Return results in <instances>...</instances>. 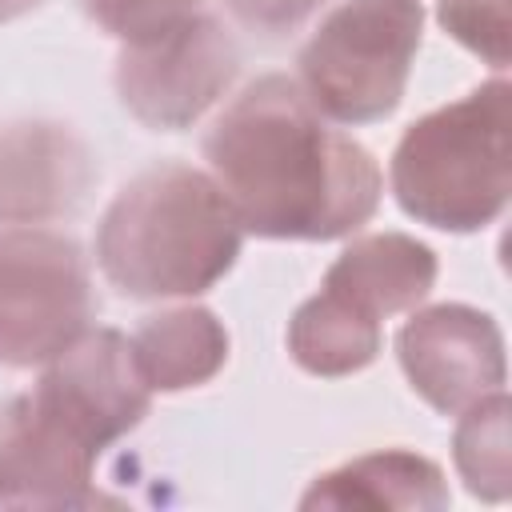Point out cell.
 <instances>
[{
  "instance_id": "cell-16",
  "label": "cell",
  "mask_w": 512,
  "mask_h": 512,
  "mask_svg": "<svg viewBox=\"0 0 512 512\" xmlns=\"http://www.w3.org/2000/svg\"><path fill=\"white\" fill-rule=\"evenodd\" d=\"M224 4L244 32H252L256 40L280 44L304 32L332 0H224Z\"/></svg>"
},
{
  "instance_id": "cell-17",
  "label": "cell",
  "mask_w": 512,
  "mask_h": 512,
  "mask_svg": "<svg viewBox=\"0 0 512 512\" xmlns=\"http://www.w3.org/2000/svg\"><path fill=\"white\" fill-rule=\"evenodd\" d=\"M44 0H0V24H8V20H20V16H28V12H36Z\"/></svg>"
},
{
  "instance_id": "cell-10",
  "label": "cell",
  "mask_w": 512,
  "mask_h": 512,
  "mask_svg": "<svg viewBox=\"0 0 512 512\" xmlns=\"http://www.w3.org/2000/svg\"><path fill=\"white\" fill-rule=\"evenodd\" d=\"M436 284V252L404 232H372L352 240L324 272L328 292L384 320L416 308Z\"/></svg>"
},
{
  "instance_id": "cell-12",
  "label": "cell",
  "mask_w": 512,
  "mask_h": 512,
  "mask_svg": "<svg viewBox=\"0 0 512 512\" xmlns=\"http://www.w3.org/2000/svg\"><path fill=\"white\" fill-rule=\"evenodd\" d=\"M132 360L152 392H184L208 384L228 364V332L216 312L184 304L156 316L128 336Z\"/></svg>"
},
{
  "instance_id": "cell-15",
  "label": "cell",
  "mask_w": 512,
  "mask_h": 512,
  "mask_svg": "<svg viewBox=\"0 0 512 512\" xmlns=\"http://www.w3.org/2000/svg\"><path fill=\"white\" fill-rule=\"evenodd\" d=\"M80 8L92 24H100L108 36H116L124 44V40L148 36L180 16L200 12L204 0H80Z\"/></svg>"
},
{
  "instance_id": "cell-6",
  "label": "cell",
  "mask_w": 512,
  "mask_h": 512,
  "mask_svg": "<svg viewBox=\"0 0 512 512\" xmlns=\"http://www.w3.org/2000/svg\"><path fill=\"white\" fill-rule=\"evenodd\" d=\"M96 296L76 240L48 228H0V364L36 368L92 328Z\"/></svg>"
},
{
  "instance_id": "cell-5",
  "label": "cell",
  "mask_w": 512,
  "mask_h": 512,
  "mask_svg": "<svg viewBox=\"0 0 512 512\" xmlns=\"http://www.w3.org/2000/svg\"><path fill=\"white\" fill-rule=\"evenodd\" d=\"M420 36V0H340L312 28L296 84L332 124H376L404 100Z\"/></svg>"
},
{
  "instance_id": "cell-7",
  "label": "cell",
  "mask_w": 512,
  "mask_h": 512,
  "mask_svg": "<svg viewBox=\"0 0 512 512\" xmlns=\"http://www.w3.org/2000/svg\"><path fill=\"white\" fill-rule=\"evenodd\" d=\"M236 72L240 48L232 32L200 8L120 44L116 96L144 128L180 132L232 88Z\"/></svg>"
},
{
  "instance_id": "cell-4",
  "label": "cell",
  "mask_w": 512,
  "mask_h": 512,
  "mask_svg": "<svg viewBox=\"0 0 512 512\" xmlns=\"http://www.w3.org/2000/svg\"><path fill=\"white\" fill-rule=\"evenodd\" d=\"M396 204L440 232H476L508 204V80L420 116L388 164Z\"/></svg>"
},
{
  "instance_id": "cell-14",
  "label": "cell",
  "mask_w": 512,
  "mask_h": 512,
  "mask_svg": "<svg viewBox=\"0 0 512 512\" xmlns=\"http://www.w3.org/2000/svg\"><path fill=\"white\" fill-rule=\"evenodd\" d=\"M452 456H456V472L472 496H480L488 504L508 500L512 464H508V396H504V388L488 392L484 400H476L460 412V424L452 436Z\"/></svg>"
},
{
  "instance_id": "cell-8",
  "label": "cell",
  "mask_w": 512,
  "mask_h": 512,
  "mask_svg": "<svg viewBox=\"0 0 512 512\" xmlns=\"http://www.w3.org/2000/svg\"><path fill=\"white\" fill-rule=\"evenodd\" d=\"M396 356L412 392L444 416H460L468 404L500 392L508 376L496 320L468 304L416 312L396 336Z\"/></svg>"
},
{
  "instance_id": "cell-1",
  "label": "cell",
  "mask_w": 512,
  "mask_h": 512,
  "mask_svg": "<svg viewBox=\"0 0 512 512\" xmlns=\"http://www.w3.org/2000/svg\"><path fill=\"white\" fill-rule=\"evenodd\" d=\"M204 160L240 228L264 240H336L380 208L376 156L332 128L304 88L268 72L208 128Z\"/></svg>"
},
{
  "instance_id": "cell-2",
  "label": "cell",
  "mask_w": 512,
  "mask_h": 512,
  "mask_svg": "<svg viewBox=\"0 0 512 512\" xmlns=\"http://www.w3.org/2000/svg\"><path fill=\"white\" fill-rule=\"evenodd\" d=\"M152 408L128 336L80 332L52 356L40 380L0 404V504L76 508L96 504L92 472L104 448L128 436Z\"/></svg>"
},
{
  "instance_id": "cell-11",
  "label": "cell",
  "mask_w": 512,
  "mask_h": 512,
  "mask_svg": "<svg viewBox=\"0 0 512 512\" xmlns=\"http://www.w3.org/2000/svg\"><path fill=\"white\" fill-rule=\"evenodd\" d=\"M304 508H444L448 484L444 472L404 448H384L356 456L324 476L312 480V488L300 500Z\"/></svg>"
},
{
  "instance_id": "cell-3",
  "label": "cell",
  "mask_w": 512,
  "mask_h": 512,
  "mask_svg": "<svg viewBox=\"0 0 512 512\" xmlns=\"http://www.w3.org/2000/svg\"><path fill=\"white\" fill-rule=\"evenodd\" d=\"M240 244V216L212 172L164 160L132 176L104 208L96 264L132 300H172L224 280Z\"/></svg>"
},
{
  "instance_id": "cell-13",
  "label": "cell",
  "mask_w": 512,
  "mask_h": 512,
  "mask_svg": "<svg viewBox=\"0 0 512 512\" xmlns=\"http://www.w3.org/2000/svg\"><path fill=\"white\" fill-rule=\"evenodd\" d=\"M288 352L312 376H352L380 352V320L320 288L288 320Z\"/></svg>"
},
{
  "instance_id": "cell-9",
  "label": "cell",
  "mask_w": 512,
  "mask_h": 512,
  "mask_svg": "<svg viewBox=\"0 0 512 512\" xmlns=\"http://www.w3.org/2000/svg\"><path fill=\"white\" fill-rule=\"evenodd\" d=\"M100 180L88 140L60 120H20L0 132V224L76 216Z\"/></svg>"
}]
</instances>
